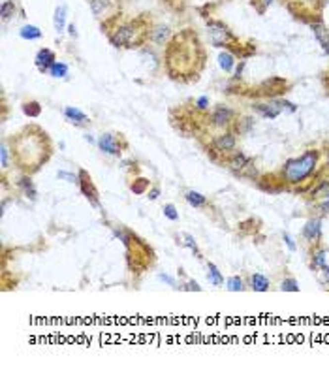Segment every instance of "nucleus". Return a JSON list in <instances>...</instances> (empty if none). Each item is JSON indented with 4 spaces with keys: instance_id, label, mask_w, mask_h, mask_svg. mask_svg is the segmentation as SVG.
<instances>
[{
    "instance_id": "obj_25",
    "label": "nucleus",
    "mask_w": 329,
    "mask_h": 367,
    "mask_svg": "<svg viewBox=\"0 0 329 367\" xmlns=\"http://www.w3.org/2000/svg\"><path fill=\"white\" fill-rule=\"evenodd\" d=\"M187 202L190 204V206L194 207H205L209 202H207V198L203 196V194H199V192H194V190H190V192H187Z\"/></svg>"
},
{
    "instance_id": "obj_1",
    "label": "nucleus",
    "mask_w": 329,
    "mask_h": 367,
    "mask_svg": "<svg viewBox=\"0 0 329 367\" xmlns=\"http://www.w3.org/2000/svg\"><path fill=\"white\" fill-rule=\"evenodd\" d=\"M207 64V51L194 28H181L164 47V68L171 79L192 83Z\"/></svg>"
},
{
    "instance_id": "obj_15",
    "label": "nucleus",
    "mask_w": 329,
    "mask_h": 367,
    "mask_svg": "<svg viewBox=\"0 0 329 367\" xmlns=\"http://www.w3.org/2000/svg\"><path fill=\"white\" fill-rule=\"evenodd\" d=\"M322 222L320 218H310L309 222L303 228V237L309 241V243H318V239L322 237Z\"/></svg>"
},
{
    "instance_id": "obj_34",
    "label": "nucleus",
    "mask_w": 329,
    "mask_h": 367,
    "mask_svg": "<svg viewBox=\"0 0 329 367\" xmlns=\"http://www.w3.org/2000/svg\"><path fill=\"white\" fill-rule=\"evenodd\" d=\"M228 290L230 292H241V290H244V286H243V279L241 277H232L230 281H228Z\"/></svg>"
},
{
    "instance_id": "obj_17",
    "label": "nucleus",
    "mask_w": 329,
    "mask_h": 367,
    "mask_svg": "<svg viewBox=\"0 0 329 367\" xmlns=\"http://www.w3.org/2000/svg\"><path fill=\"white\" fill-rule=\"evenodd\" d=\"M288 87H290V85H288V81H286V79H282V77H271L269 81H265V83L262 85V89H269V91L265 93L267 96H269V94L286 93V91H288Z\"/></svg>"
},
{
    "instance_id": "obj_12",
    "label": "nucleus",
    "mask_w": 329,
    "mask_h": 367,
    "mask_svg": "<svg viewBox=\"0 0 329 367\" xmlns=\"http://www.w3.org/2000/svg\"><path fill=\"white\" fill-rule=\"evenodd\" d=\"M209 119H211L213 126H230L232 121H234V111L230 107H226V105H216Z\"/></svg>"
},
{
    "instance_id": "obj_36",
    "label": "nucleus",
    "mask_w": 329,
    "mask_h": 367,
    "mask_svg": "<svg viewBox=\"0 0 329 367\" xmlns=\"http://www.w3.org/2000/svg\"><path fill=\"white\" fill-rule=\"evenodd\" d=\"M162 2L169 9H173V11H183V9L187 8V0H162Z\"/></svg>"
},
{
    "instance_id": "obj_3",
    "label": "nucleus",
    "mask_w": 329,
    "mask_h": 367,
    "mask_svg": "<svg viewBox=\"0 0 329 367\" xmlns=\"http://www.w3.org/2000/svg\"><path fill=\"white\" fill-rule=\"evenodd\" d=\"M154 21L150 13H140L132 19L122 17V11L102 21V32L111 46L121 49H138L150 42Z\"/></svg>"
},
{
    "instance_id": "obj_32",
    "label": "nucleus",
    "mask_w": 329,
    "mask_h": 367,
    "mask_svg": "<svg viewBox=\"0 0 329 367\" xmlns=\"http://www.w3.org/2000/svg\"><path fill=\"white\" fill-rule=\"evenodd\" d=\"M207 267H209V277H211V282H213V284H216V286H220V284L224 282V277L220 275L218 267H216L215 263H211V262H209V265H207Z\"/></svg>"
},
{
    "instance_id": "obj_2",
    "label": "nucleus",
    "mask_w": 329,
    "mask_h": 367,
    "mask_svg": "<svg viewBox=\"0 0 329 367\" xmlns=\"http://www.w3.org/2000/svg\"><path fill=\"white\" fill-rule=\"evenodd\" d=\"M13 162L23 173H36L53 157V141L44 128L28 124L8 140Z\"/></svg>"
},
{
    "instance_id": "obj_13",
    "label": "nucleus",
    "mask_w": 329,
    "mask_h": 367,
    "mask_svg": "<svg viewBox=\"0 0 329 367\" xmlns=\"http://www.w3.org/2000/svg\"><path fill=\"white\" fill-rule=\"evenodd\" d=\"M34 62H36V68L42 72V74H46V72H49V68L55 64L56 62V55L51 51V49H47V47H44V49H40L36 53V58H34Z\"/></svg>"
},
{
    "instance_id": "obj_19",
    "label": "nucleus",
    "mask_w": 329,
    "mask_h": 367,
    "mask_svg": "<svg viewBox=\"0 0 329 367\" xmlns=\"http://www.w3.org/2000/svg\"><path fill=\"white\" fill-rule=\"evenodd\" d=\"M310 25H312V30H314V36L318 38V42L329 53V30H328V27H326L322 21H314V23H310Z\"/></svg>"
},
{
    "instance_id": "obj_35",
    "label": "nucleus",
    "mask_w": 329,
    "mask_h": 367,
    "mask_svg": "<svg viewBox=\"0 0 329 367\" xmlns=\"http://www.w3.org/2000/svg\"><path fill=\"white\" fill-rule=\"evenodd\" d=\"M9 153L11 151L8 149V141H4L2 143V153H0L2 155V173H6V169L9 168Z\"/></svg>"
},
{
    "instance_id": "obj_33",
    "label": "nucleus",
    "mask_w": 329,
    "mask_h": 367,
    "mask_svg": "<svg viewBox=\"0 0 329 367\" xmlns=\"http://www.w3.org/2000/svg\"><path fill=\"white\" fill-rule=\"evenodd\" d=\"M49 74L53 77H66L68 75V66L64 62H55V64L49 68Z\"/></svg>"
},
{
    "instance_id": "obj_20",
    "label": "nucleus",
    "mask_w": 329,
    "mask_h": 367,
    "mask_svg": "<svg viewBox=\"0 0 329 367\" xmlns=\"http://www.w3.org/2000/svg\"><path fill=\"white\" fill-rule=\"evenodd\" d=\"M228 164L234 169H243L250 164V158H248L246 155H243V153L237 151V153H232V155L228 157Z\"/></svg>"
},
{
    "instance_id": "obj_27",
    "label": "nucleus",
    "mask_w": 329,
    "mask_h": 367,
    "mask_svg": "<svg viewBox=\"0 0 329 367\" xmlns=\"http://www.w3.org/2000/svg\"><path fill=\"white\" fill-rule=\"evenodd\" d=\"M149 179H136L134 183L130 185V190L134 192V194H138V196H141V194H145V192H149Z\"/></svg>"
},
{
    "instance_id": "obj_37",
    "label": "nucleus",
    "mask_w": 329,
    "mask_h": 367,
    "mask_svg": "<svg viewBox=\"0 0 329 367\" xmlns=\"http://www.w3.org/2000/svg\"><path fill=\"white\" fill-rule=\"evenodd\" d=\"M281 288L286 292H299V282L295 281V279H284Z\"/></svg>"
},
{
    "instance_id": "obj_18",
    "label": "nucleus",
    "mask_w": 329,
    "mask_h": 367,
    "mask_svg": "<svg viewBox=\"0 0 329 367\" xmlns=\"http://www.w3.org/2000/svg\"><path fill=\"white\" fill-rule=\"evenodd\" d=\"M256 111L260 113L262 117H265V119H277L279 117V113H281V107H279V104L277 102H271V104H254L252 105Z\"/></svg>"
},
{
    "instance_id": "obj_39",
    "label": "nucleus",
    "mask_w": 329,
    "mask_h": 367,
    "mask_svg": "<svg viewBox=\"0 0 329 367\" xmlns=\"http://www.w3.org/2000/svg\"><path fill=\"white\" fill-rule=\"evenodd\" d=\"M207 105H209V100H207L205 96H201V98H199V100L196 102V107L199 109V111H205Z\"/></svg>"
},
{
    "instance_id": "obj_14",
    "label": "nucleus",
    "mask_w": 329,
    "mask_h": 367,
    "mask_svg": "<svg viewBox=\"0 0 329 367\" xmlns=\"http://www.w3.org/2000/svg\"><path fill=\"white\" fill-rule=\"evenodd\" d=\"M173 36L168 25H154L152 34H150V42L156 47H166V44L169 42V38Z\"/></svg>"
},
{
    "instance_id": "obj_5",
    "label": "nucleus",
    "mask_w": 329,
    "mask_h": 367,
    "mask_svg": "<svg viewBox=\"0 0 329 367\" xmlns=\"http://www.w3.org/2000/svg\"><path fill=\"white\" fill-rule=\"evenodd\" d=\"M117 235L122 239V243L126 245V251H128V267H130L132 273H143L154 263V251L141 237H138V235L132 234V232H126V234L117 232Z\"/></svg>"
},
{
    "instance_id": "obj_42",
    "label": "nucleus",
    "mask_w": 329,
    "mask_h": 367,
    "mask_svg": "<svg viewBox=\"0 0 329 367\" xmlns=\"http://www.w3.org/2000/svg\"><path fill=\"white\" fill-rule=\"evenodd\" d=\"M160 194V190L158 188H152V190H149V200H156Z\"/></svg>"
},
{
    "instance_id": "obj_4",
    "label": "nucleus",
    "mask_w": 329,
    "mask_h": 367,
    "mask_svg": "<svg viewBox=\"0 0 329 367\" xmlns=\"http://www.w3.org/2000/svg\"><path fill=\"white\" fill-rule=\"evenodd\" d=\"M320 164V151L309 149L305 151L297 158H290L284 162L282 168V181H286L288 185H301L307 179L312 177V173L316 171Z\"/></svg>"
},
{
    "instance_id": "obj_26",
    "label": "nucleus",
    "mask_w": 329,
    "mask_h": 367,
    "mask_svg": "<svg viewBox=\"0 0 329 367\" xmlns=\"http://www.w3.org/2000/svg\"><path fill=\"white\" fill-rule=\"evenodd\" d=\"M310 267L312 269H326V249H320L316 253L312 254V262H310Z\"/></svg>"
},
{
    "instance_id": "obj_43",
    "label": "nucleus",
    "mask_w": 329,
    "mask_h": 367,
    "mask_svg": "<svg viewBox=\"0 0 329 367\" xmlns=\"http://www.w3.org/2000/svg\"><path fill=\"white\" fill-rule=\"evenodd\" d=\"M324 85H326V89H328V93H329V70L326 72V75H324Z\"/></svg>"
},
{
    "instance_id": "obj_28",
    "label": "nucleus",
    "mask_w": 329,
    "mask_h": 367,
    "mask_svg": "<svg viewBox=\"0 0 329 367\" xmlns=\"http://www.w3.org/2000/svg\"><path fill=\"white\" fill-rule=\"evenodd\" d=\"M21 38H25V40H38V38H42V30L38 27H34V25H25V27L21 28Z\"/></svg>"
},
{
    "instance_id": "obj_24",
    "label": "nucleus",
    "mask_w": 329,
    "mask_h": 367,
    "mask_svg": "<svg viewBox=\"0 0 329 367\" xmlns=\"http://www.w3.org/2000/svg\"><path fill=\"white\" fill-rule=\"evenodd\" d=\"M23 113H25L27 117L36 119V117L42 115V105H40V102H36V100H28V102L23 104Z\"/></svg>"
},
{
    "instance_id": "obj_41",
    "label": "nucleus",
    "mask_w": 329,
    "mask_h": 367,
    "mask_svg": "<svg viewBox=\"0 0 329 367\" xmlns=\"http://www.w3.org/2000/svg\"><path fill=\"white\" fill-rule=\"evenodd\" d=\"M188 290H197V292H199V290H201V286H199L197 282L190 281V282H188Z\"/></svg>"
},
{
    "instance_id": "obj_11",
    "label": "nucleus",
    "mask_w": 329,
    "mask_h": 367,
    "mask_svg": "<svg viewBox=\"0 0 329 367\" xmlns=\"http://www.w3.org/2000/svg\"><path fill=\"white\" fill-rule=\"evenodd\" d=\"M77 175H79V188H81V192L85 194V198H87L93 206H100V202H98V190L94 187L89 171H87V169H79Z\"/></svg>"
},
{
    "instance_id": "obj_31",
    "label": "nucleus",
    "mask_w": 329,
    "mask_h": 367,
    "mask_svg": "<svg viewBox=\"0 0 329 367\" xmlns=\"http://www.w3.org/2000/svg\"><path fill=\"white\" fill-rule=\"evenodd\" d=\"M239 121V119H237ZM254 126V119H250V117H241V121L235 122V130L239 132V134H246V132H250V128Z\"/></svg>"
},
{
    "instance_id": "obj_7",
    "label": "nucleus",
    "mask_w": 329,
    "mask_h": 367,
    "mask_svg": "<svg viewBox=\"0 0 329 367\" xmlns=\"http://www.w3.org/2000/svg\"><path fill=\"white\" fill-rule=\"evenodd\" d=\"M207 27H209V34H211V42H213V46L215 47H230V49H239L241 47V44H239V40L235 38V34L230 30V28L226 27L222 21H209L207 23Z\"/></svg>"
},
{
    "instance_id": "obj_16",
    "label": "nucleus",
    "mask_w": 329,
    "mask_h": 367,
    "mask_svg": "<svg viewBox=\"0 0 329 367\" xmlns=\"http://www.w3.org/2000/svg\"><path fill=\"white\" fill-rule=\"evenodd\" d=\"M64 115H66V119L72 122V124H75V126H87V124H91V119L85 115L81 109H77V107H66L64 109Z\"/></svg>"
},
{
    "instance_id": "obj_30",
    "label": "nucleus",
    "mask_w": 329,
    "mask_h": 367,
    "mask_svg": "<svg viewBox=\"0 0 329 367\" xmlns=\"http://www.w3.org/2000/svg\"><path fill=\"white\" fill-rule=\"evenodd\" d=\"M218 62H220V68L224 70V72H230L232 68H234L235 60H234V55L232 53H220V56H218Z\"/></svg>"
},
{
    "instance_id": "obj_46",
    "label": "nucleus",
    "mask_w": 329,
    "mask_h": 367,
    "mask_svg": "<svg viewBox=\"0 0 329 367\" xmlns=\"http://www.w3.org/2000/svg\"><path fill=\"white\" fill-rule=\"evenodd\" d=\"M263 2H265V4H271V0H263Z\"/></svg>"
},
{
    "instance_id": "obj_6",
    "label": "nucleus",
    "mask_w": 329,
    "mask_h": 367,
    "mask_svg": "<svg viewBox=\"0 0 329 367\" xmlns=\"http://www.w3.org/2000/svg\"><path fill=\"white\" fill-rule=\"evenodd\" d=\"M286 6L295 17L314 23V21H320L324 0H286Z\"/></svg>"
},
{
    "instance_id": "obj_29",
    "label": "nucleus",
    "mask_w": 329,
    "mask_h": 367,
    "mask_svg": "<svg viewBox=\"0 0 329 367\" xmlns=\"http://www.w3.org/2000/svg\"><path fill=\"white\" fill-rule=\"evenodd\" d=\"M64 21H66V6L62 4V6H58V8L55 9V28L56 32H62L64 30Z\"/></svg>"
},
{
    "instance_id": "obj_10",
    "label": "nucleus",
    "mask_w": 329,
    "mask_h": 367,
    "mask_svg": "<svg viewBox=\"0 0 329 367\" xmlns=\"http://www.w3.org/2000/svg\"><path fill=\"white\" fill-rule=\"evenodd\" d=\"M237 145V138H235L234 132H226V134H218L215 136L211 143H209V149L211 153H220V155H232V151L235 149Z\"/></svg>"
},
{
    "instance_id": "obj_9",
    "label": "nucleus",
    "mask_w": 329,
    "mask_h": 367,
    "mask_svg": "<svg viewBox=\"0 0 329 367\" xmlns=\"http://www.w3.org/2000/svg\"><path fill=\"white\" fill-rule=\"evenodd\" d=\"M121 2L122 0H89V6L94 17L98 21H105L121 13Z\"/></svg>"
},
{
    "instance_id": "obj_21",
    "label": "nucleus",
    "mask_w": 329,
    "mask_h": 367,
    "mask_svg": "<svg viewBox=\"0 0 329 367\" xmlns=\"http://www.w3.org/2000/svg\"><path fill=\"white\" fill-rule=\"evenodd\" d=\"M19 187H21V190H23L30 200H36V188H34V183H32V179H30L28 173H23V175L19 177Z\"/></svg>"
},
{
    "instance_id": "obj_8",
    "label": "nucleus",
    "mask_w": 329,
    "mask_h": 367,
    "mask_svg": "<svg viewBox=\"0 0 329 367\" xmlns=\"http://www.w3.org/2000/svg\"><path fill=\"white\" fill-rule=\"evenodd\" d=\"M98 147L105 155L119 157L122 151L128 149V141L122 138V134H111V132H107V134H102L98 138Z\"/></svg>"
},
{
    "instance_id": "obj_23",
    "label": "nucleus",
    "mask_w": 329,
    "mask_h": 367,
    "mask_svg": "<svg viewBox=\"0 0 329 367\" xmlns=\"http://www.w3.org/2000/svg\"><path fill=\"white\" fill-rule=\"evenodd\" d=\"M17 13V4L13 0H6L2 2L0 6V15H2V21H8V19H13V15Z\"/></svg>"
},
{
    "instance_id": "obj_40",
    "label": "nucleus",
    "mask_w": 329,
    "mask_h": 367,
    "mask_svg": "<svg viewBox=\"0 0 329 367\" xmlns=\"http://www.w3.org/2000/svg\"><path fill=\"white\" fill-rule=\"evenodd\" d=\"M284 241H286V245L290 247V251H295V243H293V239H291L288 234H284Z\"/></svg>"
},
{
    "instance_id": "obj_22",
    "label": "nucleus",
    "mask_w": 329,
    "mask_h": 367,
    "mask_svg": "<svg viewBox=\"0 0 329 367\" xmlns=\"http://www.w3.org/2000/svg\"><path fill=\"white\" fill-rule=\"evenodd\" d=\"M250 288L256 292H265L269 288V279L263 277L262 273H254L250 275Z\"/></svg>"
},
{
    "instance_id": "obj_45",
    "label": "nucleus",
    "mask_w": 329,
    "mask_h": 367,
    "mask_svg": "<svg viewBox=\"0 0 329 367\" xmlns=\"http://www.w3.org/2000/svg\"><path fill=\"white\" fill-rule=\"evenodd\" d=\"M324 271V275H326V279H328V282H329V267H326V269H322Z\"/></svg>"
},
{
    "instance_id": "obj_44",
    "label": "nucleus",
    "mask_w": 329,
    "mask_h": 367,
    "mask_svg": "<svg viewBox=\"0 0 329 367\" xmlns=\"http://www.w3.org/2000/svg\"><path fill=\"white\" fill-rule=\"evenodd\" d=\"M68 28H70V34H72V36H75V25H70Z\"/></svg>"
},
{
    "instance_id": "obj_38",
    "label": "nucleus",
    "mask_w": 329,
    "mask_h": 367,
    "mask_svg": "<svg viewBox=\"0 0 329 367\" xmlns=\"http://www.w3.org/2000/svg\"><path fill=\"white\" fill-rule=\"evenodd\" d=\"M164 215L168 216L169 220H179V213L173 204H166V206H164Z\"/></svg>"
}]
</instances>
